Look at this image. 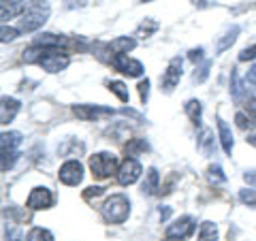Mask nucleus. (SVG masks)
I'll return each instance as SVG.
<instances>
[{"mask_svg": "<svg viewBox=\"0 0 256 241\" xmlns=\"http://www.w3.org/2000/svg\"><path fill=\"white\" fill-rule=\"evenodd\" d=\"M50 18V0H32L20 20V32H34Z\"/></svg>", "mask_w": 256, "mask_h": 241, "instance_id": "f257e3e1", "label": "nucleus"}, {"mask_svg": "<svg viewBox=\"0 0 256 241\" xmlns=\"http://www.w3.org/2000/svg\"><path fill=\"white\" fill-rule=\"evenodd\" d=\"M100 214L107 224H122L130 216V200L126 194H111L100 207Z\"/></svg>", "mask_w": 256, "mask_h": 241, "instance_id": "f03ea898", "label": "nucleus"}, {"mask_svg": "<svg viewBox=\"0 0 256 241\" xmlns=\"http://www.w3.org/2000/svg\"><path fill=\"white\" fill-rule=\"evenodd\" d=\"M88 164H90V171L96 180H107L111 178L114 173H118V156L111 154V152H98V154L90 156L88 160Z\"/></svg>", "mask_w": 256, "mask_h": 241, "instance_id": "7ed1b4c3", "label": "nucleus"}, {"mask_svg": "<svg viewBox=\"0 0 256 241\" xmlns=\"http://www.w3.org/2000/svg\"><path fill=\"white\" fill-rule=\"evenodd\" d=\"M58 178L62 184H66V186H79L84 180V164L79 162V160H66L62 166H60V171H58Z\"/></svg>", "mask_w": 256, "mask_h": 241, "instance_id": "20e7f679", "label": "nucleus"}, {"mask_svg": "<svg viewBox=\"0 0 256 241\" xmlns=\"http://www.w3.org/2000/svg\"><path fill=\"white\" fill-rule=\"evenodd\" d=\"M38 64H41L43 70H47V73H60V70H64L70 64V58L60 50H47V54L43 56V60Z\"/></svg>", "mask_w": 256, "mask_h": 241, "instance_id": "39448f33", "label": "nucleus"}, {"mask_svg": "<svg viewBox=\"0 0 256 241\" xmlns=\"http://www.w3.org/2000/svg\"><path fill=\"white\" fill-rule=\"evenodd\" d=\"M141 173H143V168L139 164V160H134V158H126L122 164H120L118 168V182L122 184V186H130V184H134L139 178H141Z\"/></svg>", "mask_w": 256, "mask_h": 241, "instance_id": "423d86ee", "label": "nucleus"}, {"mask_svg": "<svg viewBox=\"0 0 256 241\" xmlns=\"http://www.w3.org/2000/svg\"><path fill=\"white\" fill-rule=\"evenodd\" d=\"M56 203V196H54V192L50 188H34L30 192V196L26 200V205L30 207V210H34V212H41V210H50V207H54Z\"/></svg>", "mask_w": 256, "mask_h": 241, "instance_id": "0eeeda50", "label": "nucleus"}, {"mask_svg": "<svg viewBox=\"0 0 256 241\" xmlns=\"http://www.w3.org/2000/svg\"><path fill=\"white\" fill-rule=\"evenodd\" d=\"M73 114L79 120H86V122H92V120H102V118H111L116 114L111 107H102V105H75Z\"/></svg>", "mask_w": 256, "mask_h": 241, "instance_id": "6e6552de", "label": "nucleus"}, {"mask_svg": "<svg viewBox=\"0 0 256 241\" xmlns=\"http://www.w3.org/2000/svg\"><path fill=\"white\" fill-rule=\"evenodd\" d=\"M184 75L182 70V58H173L169 62V66H166V70L162 73V77H160V86H162V90L169 94L175 90V86L180 84V79Z\"/></svg>", "mask_w": 256, "mask_h": 241, "instance_id": "1a4fd4ad", "label": "nucleus"}, {"mask_svg": "<svg viewBox=\"0 0 256 241\" xmlns=\"http://www.w3.org/2000/svg\"><path fill=\"white\" fill-rule=\"evenodd\" d=\"M194 232V218L192 216H182L180 220L166 226V239H186Z\"/></svg>", "mask_w": 256, "mask_h": 241, "instance_id": "9d476101", "label": "nucleus"}, {"mask_svg": "<svg viewBox=\"0 0 256 241\" xmlns=\"http://www.w3.org/2000/svg\"><path fill=\"white\" fill-rule=\"evenodd\" d=\"M114 66H116V70H120V73H124V75H128V77H141L143 73H146L143 64H141L139 60L128 58L126 54L114 56Z\"/></svg>", "mask_w": 256, "mask_h": 241, "instance_id": "9b49d317", "label": "nucleus"}, {"mask_svg": "<svg viewBox=\"0 0 256 241\" xmlns=\"http://www.w3.org/2000/svg\"><path fill=\"white\" fill-rule=\"evenodd\" d=\"M2 105H0V124H11L15 116H18V111L22 109V102L18 98H11V96H2Z\"/></svg>", "mask_w": 256, "mask_h": 241, "instance_id": "f8f14e48", "label": "nucleus"}, {"mask_svg": "<svg viewBox=\"0 0 256 241\" xmlns=\"http://www.w3.org/2000/svg\"><path fill=\"white\" fill-rule=\"evenodd\" d=\"M216 122H218L220 146H222V150H224V154H226V156H230V154H233V148H235V139H233V132H230L228 124L224 122L222 118H218V120H216Z\"/></svg>", "mask_w": 256, "mask_h": 241, "instance_id": "ddd939ff", "label": "nucleus"}, {"mask_svg": "<svg viewBox=\"0 0 256 241\" xmlns=\"http://www.w3.org/2000/svg\"><path fill=\"white\" fill-rule=\"evenodd\" d=\"M34 45L38 47H45V50H60V47L66 45V38L58 36V34H52V32H43L34 38Z\"/></svg>", "mask_w": 256, "mask_h": 241, "instance_id": "4468645a", "label": "nucleus"}, {"mask_svg": "<svg viewBox=\"0 0 256 241\" xmlns=\"http://www.w3.org/2000/svg\"><path fill=\"white\" fill-rule=\"evenodd\" d=\"M239 26H230V28H226V32L218 38V45H216V54H224L226 50H230V47L235 45V41H237V36H239Z\"/></svg>", "mask_w": 256, "mask_h": 241, "instance_id": "2eb2a0df", "label": "nucleus"}, {"mask_svg": "<svg viewBox=\"0 0 256 241\" xmlns=\"http://www.w3.org/2000/svg\"><path fill=\"white\" fill-rule=\"evenodd\" d=\"M28 9V2L26 0H13V2H6L2 4V9H0V15H2V20H13L18 18V15H24Z\"/></svg>", "mask_w": 256, "mask_h": 241, "instance_id": "dca6fc26", "label": "nucleus"}, {"mask_svg": "<svg viewBox=\"0 0 256 241\" xmlns=\"http://www.w3.org/2000/svg\"><path fill=\"white\" fill-rule=\"evenodd\" d=\"M109 50L114 52L116 56H122V54H126L128 56V52H132L134 47H137V41H134L132 36H118V38H114L109 45Z\"/></svg>", "mask_w": 256, "mask_h": 241, "instance_id": "f3484780", "label": "nucleus"}, {"mask_svg": "<svg viewBox=\"0 0 256 241\" xmlns=\"http://www.w3.org/2000/svg\"><path fill=\"white\" fill-rule=\"evenodd\" d=\"M22 141H24V136L18 130L2 132V136H0V148H2V152H20Z\"/></svg>", "mask_w": 256, "mask_h": 241, "instance_id": "a211bd4d", "label": "nucleus"}, {"mask_svg": "<svg viewBox=\"0 0 256 241\" xmlns=\"http://www.w3.org/2000/svg\"><path fill=\"white\" fill-rule=\"evenodd\" d=\"M158 186H160V175L154 166L148 168V173H146V182H143V186H141V192L146 196H152V194H156L158 192Z\"/></svg>", "mask_w": 256, "mask_h": 241, "instance_id": "6ab92c4d", "label": "nucleus"}, {"mask_svg": "<svg viewBox=\"0 0 256 241\" xmlns=\"http://www.w3.org/2000/svg\"><path fill=\"white\" fill-rule=\"evenodd\" d=\"M246 90H248L246 82H242V77H239V70L233 68V70H230V96H233V100L235 102H242Z\"/></svg>", "mask_w": 256, "mask_h": 241, "instance_id": "aec40b11", "label": "nucleus"}, {"mask_svg": "<svg viewBox=\"0 0 256 241\" xmlns=\"http://www.w3.org/2000/svg\"><path fill=\"white\" fill-rule=\"evenodd\" d=\"M160 28V24L156 22V20H152V18H148V20H143L139 26H137V32H134V34H137L139 38H150L152 34H154V32Z\"/></svg>", "mask_w": 256, "mask_h": 241, "instance_id": "412c9836", "label": "nucleus"}, {"mask_svg": "<svg viewBox=\"0 0 256 241\" xmlns=\"http://www.w3.org/2000/svg\"><path fill=\"white\" fill-rule=\"evenodd\" d=\"M186 114H188V118L192 120V124H196V126H201V122H203V107H201V102L198 100H188L186 102Z\"/></svg>", "mask_w": 256, "mask_h": 241, "instance_id": "4be33fe9", "label": "nucleus"}, {"mask_svg": "<svg viewBox=\"0 0 256 241\" xmlns=\"http://www.w3.org/2000/svg\"><path fill=\"white\" fill-rule=\"evenodd\" d=\"M198 241H218V226L214 222H203L198 230Z\"/></svg>", "mask_w": 256, "mask_h": 241, "instance_id": "5701e85b", "label": "nucleus"}, {"mask_svg": "<svg viewBox=\"0 0 256 241\" xmlns=\"http://www.w3.org/2000/svg\"><path fill=\"white\" fill-rule=\"evenodd\" d=\"M148 150H150V146H148L146 139H130L126 143V154L130 158L139 156V154H143V152H148Z\"/></svg>", "mask_w": 256, "mask_h": 241, "instance_id": "b1692460", "label": "nucleus"}, {"mask_svg": "<svg viewBox=\"0 0 256 241\" xmlns=\"http://www.w3.org/2000/svg\"><path fill=\"white\" fill-rule=\"evenodd\" d=\"M109 90L114 92L116 96L122 102H128L130 100V94H128V88H126V84H122V82H109Z\"/></svg>", "mask_w": 256, "mask_h": 241, "instance_id": "393cba45", "label": "nucleus"}, {"mask_svg": "<svg viewBox=\"0 0 256 241\" xmlns=\"http://www.w3.org/2000/svg\"><path fill=\"white\" fill-rule=\"evenodd\" d=\"M198 146H201V150L205 152V156H214V132L212 130H203Z\"/></svg>", "mask_w": 256, "mask_h": 241, "instance_id": "a878e982", "label": "nucleus"}, {"mask_svg": "<svg viewBox=\"0 0 256 241\" xmlns=\"http://www.w3.org/2000/svg\"><path fill=\"white\" fill-rule=\"evenodd\" d=\"M28 241H54V235L43 226H34L28 232Z\"/></svg>", "mask_w": 256, "mask_h": 241, "instance_id": "bb28decb", "label": "nucleus"}, {"mask_svg": "<svg viewBox=\"0 0 256 241\" xmlns=\"http://www.w3.org/2000/svg\"><path fill=\"white\" fill-rule=\"evenodd\" d=\"M210 68H212V62L210 60H205L201 66H196L194 70V75H192V79H194V84H203L207 77H210Z\"/></svg>", "mask_w": 256, "mask_h": 241, "instance_id": "cd10ccee", "label": "nucleus"}, {"mask_svg": "<svg viewBox=\"0 0 256 241\" xmlns=\"http://www.w3.org/2000/svg\"><path fill=\"white\" fill-rule=\"evenodd\" d=\"M207 180L212 184H224L226 182V175H224L220 164H214V166H210V171H207Z\"/></svg>", "mask_w": 256, "mask_h": 241, "instance_id": "c85d7f7f", "label": "nucleus"}, {"mask_svg": "<svg viewBox=\"0 0 256 241\" xmlns=\"http://www.w3.org/2000/svg\"><path fill=\"white\" fill-rule=\"evenodd\" d=\"M239 200L248 207H256V190L254 188H248V190H242L239 192Z\"/></svg>", "mask_w": 256, "mask_h": 241, "instance_id": "c756f323", "label": "nucleus"}, {"mask_svg": "<svg viewBox=\"0 0 256 241\" xmlns=\"http://www.w3.org/2000/svg\"><path fill=\"white\" fill-rule=\"evenodd\" d=\"M18 34H20V28H11V26H6V24H2V30H0V41L9 43V41H13V38H18Z\"/></svg>", "mask_w": 256, "mask_h": 241, "instance_id": "7c9ffc66", "label": "nucleus"}, {"mask_svg": "<svg viewBox=\"0 0 256 241\" xmlns=\"http://www.w3.org/2000/svg\"><path fill=\"white\" fill-rule=\"evenodd\" d=\"M246 111H248V118H250V122H254V126H256V96L248 98V102H246Z\"/></svg>", "mask_w": 256, "mask_h": 241, "instance_id": "2f4dec72", "label": "nucleus"}, {"mask_svg": "<svg viewBox=\"0 0 256 241\" xmlns=\"http://www.w3.org/2000/svg\"><path fill=\"white\" fill-rule=\"evenodd\" d=\"M139 96H141V102L146 105L148 98H150V79H143L139 84Z\"/></svg>", "mask_w": 256, "mask_h": 241, "instance_id": "473e14b6", "label": "nucleus"}, {"mask_svg": "<svg viewBox=\"0 0 256 241\" xmlns=\"http://www.w3.org/2000/svg\"><path fill=\"white\" fill-rule=\"evenodd\" d=\"M246 88H248V90H254V88H256V66H250V68H248Z\"/></svg>", "mask_w": 256, "mask_h": 241, "instance_id": "72a5a7b5", "label": "nucleus"}, {"mask_svg": "<svg viewBox=\"0 0 256 241\" xmlns=\"http://www.w3.org/2000/svg\"><path fill=\"white\" fill-rule=\"evenodd\" d=\"M256 58V45H252V47H246V50L239 54V60L242 62H248V60H254Z\"/></svg>", "mask_w": 256, "mask_h": 241, "instance_id": "f704fd0d", "label": "nucleus"}, {"mask_svg": "<svg viewBox=\"0 0 256 241\" xmlns=\"http://www.w3.org/2000/svg\"><path fill=\"white\" fill-rule=\"evenodd\" d=\"M235 122H237V126L242 128V130H248V128H250V118H248L246 114H242V111L235 116Z\"/></svg>", "mask_w": 256, "mask_h": 241, "instance_id": "c9c22d12", "label": "nucleus"}, {"mask_svg": "<svg viewBox=\"0 0 256 241\" xmlns=\"http://www.w3.org/2000/svg\"><path fill=\"white\" fill-rule=\"evenodd\" d=\"M6 241H22V230L9 226L6 228Z\"/></svg>", "mask_w": 256, "mask_h": 241, "instance_id": "e433bc0d", "label": "nucleus"}, {"mask_svg": "<svg viewBox=\"0 0 256 241\" xmlns=\"http://www.w3.org/2000/svg\"><path fill=\"white\" fill-rule=\"evenodd\" d=\"M188 58H190L192 62H194V64H196V62H201V60H203V47L190 50V52H188Z\"/></svg>", "mask_w": 256, "mask_h": 241, "instance_id": "4c0bfd02", "label": "nucleus"}, {"mask_svg": "<svg viewBox=\"0 0 256 241\" xmlns=\"http://www.w3.org/2000/svg\"><path fill=\"white\" fill-rule=\"evenodd\" d=\"M244 182H246L250 188H256V171H246V173H244Z\"/></svg>", "mask_w": 256, "mask_h": 241, "instance_id": "58836bf2", "label": "nucleus"}, {"mask_svg": "<svg viewBox=\"0 0 256 241\" xmlns=\"http://www.w3.org/2000/svg\"><path fill=\"white\" fill-rule=\"evenodd\" d=\"M98 194H102V188L100 186H92V188H88V192H86V198H92V196H98Z\"/></svg>", "mask_w": 256, "mask_h": 241, "instance_id": "ea45409f", "label": "nucleus"}, {"mask_svg": "<svg viewBox=\"0 0 256 241\" xmlns=\"http://www.w3.org/2000/svg\"><path fill=\"white\" fill-rule=\"evenodd\" d=\"M169 216H171V207H160V220H162V222H166V220H169Z\"/></svg>", "mask_w": 256, "mask_h": 241, "instance_id": "a19ab883", "label": "nucleus"}, {"mask_svg": "<svg viewBox=\"0 0 256 241\" xmlns=\"http://www.w3.org/2000/svg\"><path fill=\"white\" fill-rule=\"evenodd\" d=\"M122 114H124V116H130V118H134V120H141V116L137 114V111H132V109H122Z\"/></svg>", "mask_w": 256, "mask_h": 241, "instance_id": "79ce46f5", "label": "nucleus"}, {"mask_svg": "<svg viewBox=\"0 0 256 241\" xmlns=\"http://www.w3.org/2000/svg\"><path fill=\"white\" fill-rule=\"evenodd\" d=\"M192 4H194V6H201V9H203V6H207V0H192Z\"/></svg>", "mask_w": 256, "mask_h": 241, "instance_id": "37998d69", "label": "nucleus"}, {"mask_svg": "<svg viewBox=\"0 0 256 241\" xmlns=\"http://www.w3.org/2000/svg\"><path fill=\"white\" fill-rule=\"evenodd\" d=\"M246 141H248V143H252V146H256V134H250Z\"/></svg>", "mask_w": 256, "mask_h": 241, "instance_id": "c03bdc74", "label": "nucleus"}, {"mask_svg": "<svg viewBox=\"0 0 256 241\" xmlns=\"http://www.w3.org/2000/svg\"><path fill=\"white\" fill-rule=\"evenodd\" d=\"M6 2H11V0H2V4H6Z\"/></svg>", "mask_w": 256, "mask_h": 241, "instance_id": "a18cd8bd", "label": "nucleus"}, {"mask_svg": "<svg viewBox=\"0 0 256 241\" xmlns=\"http://www.w3.org/2000/svg\"><path fill=\"white\" fill-rule=\"evenodd\" d=\"M141 2H152V0H141Z\"/></svg>", "mask_w": 256, "mask_h": 241, "instance_id": "49530a36", "label": "nucleus"}]
</instances>
